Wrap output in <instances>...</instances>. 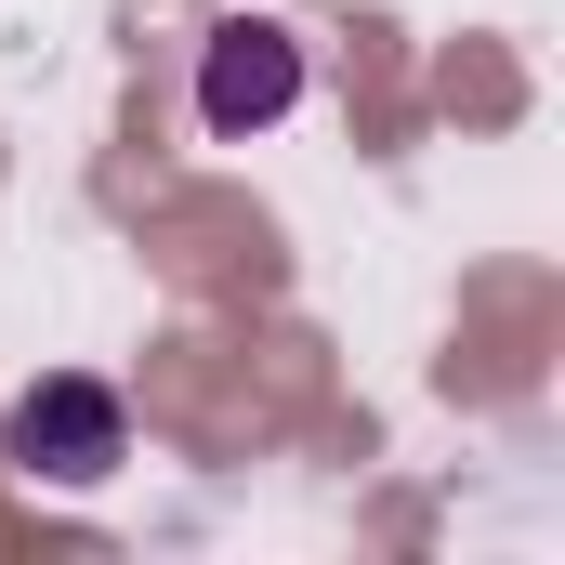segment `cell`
I'll use <instances>...</instances> for the list:
<instances>
[{"label": "cell", "instance_id": "cell-1", "mask_svg": "<svg viewBox=\"0 0 565 565\" xmlns=\"http://www.w3.org/2000/svg\"><path fill=\"white\" fill-rule=\"evenodd\" d=\"M0 447H13V473H26V487H106V473L132 460V422H119V395H106V382H26Z\"/></svg>", "mask_w": 565, "mask_h": 565}, {"label": "cell", "instance_id": "cell-2", "mask_svg": "<svg viewBox=\"0 0 565 565\" xmlns=\"http://www.w3.org/2000/svg\"><path fill=\"white\" fill-rule=\"evenodd\" d=\"M289 93H302V40L289 26H264V13L211 26V53H198V132L211 145H250L264 119H289Z\"/></svg>", "mask_w": 565, "mask_h": 565}]
</instances>
